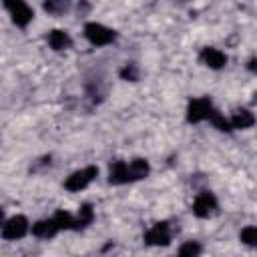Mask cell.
<instances>
[{
  "instance_id": "277c9868",
  "label": "cell",
  "mask_w": 257,
  "mask_h": 257,
  "mask_svg": "<svg viewBox=\"0 0 257 257\" xmlns=\"http://www.w3.org/2000/svg\"><path fill=\"white\" fill-rule=\"evenodd\" d=\"M28 231H30V223L24 215H14V217L6 219L2 225V237L6 241H18V239L26 237Z\"/></svg>"
},
{
  "instance_id": "7c38bea8",
  "label": "cell",
  "mask_w": 257,
  "mask_h": 257,
  "mask_svg": "<svg viewBox=\"0 0 257 257\" xmlns=\"http://www.w3.org/2000/svg\"><path fill=\"white\" fill-rule=\"evenodd\" d=\"M231 128H249L255 124V116L249 108H237L229 118Z\"/></svg>"
},
{
  "instance_id": "ffe728a7",
  "label": "cell",
  "mask_w": 257,
  "mask_h": 257,
  "mask_svg": "<svg viewBox=\"0 0 257 257\" xmlns=\"http://www.w3.org/2000/svg\"><path fill=\"white\" fill-rule=\"evenodd\" d=\"M66 8H68V4L66 2H44V10L48 12V14H62V12H66Z\"/></svg>"
},
{
  "instance_id": "9c48e42d",
  "label": "cell",
  "mask_w": 257,
  "mask_h": 257,
  "mask_svg": "<svg viewBox=\"0 0 257 257\" xmlns=\"http://www.w3.org/2000/svg\"><path fill=\"white\" fill-rule=\"evenodd\" d=\"M108 183L110 185H124V183H133L131 181V173H128V163L126 161H114L108 169Z\"/></svg>"
},
{
  "instance_id": "ac0fdd59",
  "label": "cell",
  "mask_w": 257,
  "mask_h": 257,
  "mask_svg": "<svg viewBox=\"0 0 257 257\" xmlns=\"http://www.w3.org/2000/svg\"><path fill=\"white\" fill-rule=\"evenodd\" d=\"M211 122H213V126L215 128H219V131H231V124H229V118H225L219 110H215L213 112V116H211Z\"/></svg>"
},
{
  "instance_id": "ba28073f",
  "label": "cell",
  "mask_w": 257,
  "mask_h": 257,
  "mask_svg": "<svg viewBox=\"0 0 257 257\" xmlns=\"http://www.w3.org/2000/svg\"><path fill=\"white\" fill-rule=\"evenodd\" d=\"M201 62L213 70H219L227 64V54L221 52L219 48H213V46H205L201 50Z\"/></svg>"
},
{
  "instance_id": "8992f818",
  "label": "cell",
  "mask_w": 257,
  "mask_h": 257,
  "mask_svg": "<svg viewBox=\"0 0 257 257\" xmlns=\"http://www.w3.org/2000/svg\"><path fill=\"white\" fill-rule=\"evenodd\" d=\"M4 6H6V10H8V14H10V20H12L16 26H20V28H26V26L32 22V18H34V10H32L26 2L12 0V2H6Z\"/></svg>"
},
{
  "instance_id": "52a82bcc",
  "label": "cell",
  "mask_w": 257,
  "mask_h": 257,
  "mask_svg": "<svg viewBox=\"0 0 257 257\" xmlns=\"http://www.w3.org/2000/svg\"><path fill=\"white\" fill-rule=\"evenodd\" d=\"M145 243L153 245V247H161V245H169L171 243V227L167 221H159L155 223L147 233H145Z\"/></svg>"
},
{
  "instance_id": "5bb4252c",
  "label": "cell",
  "mask_w": 257,
  "mask_h": 257,
  "mask_svg": "<svg viewBox=\"0 0 257 257\" xmlns=\"http://www.w3.org/2000/svg\"><path fill=\"white\" fill-rule=\"evenodd\" d=\"M128 173H131V181H141L151 173L149 161L147 159H133L128 161Z\"/></svg>"
},
{
  "instance_id": "4fadbf2b",
  "label": "cell",
  "mask_w": 257,
  "mask_h": 257,
  "mask_svg": "<svg viewBox=\"0 0 257 257\" xmlns=\"http://www.w3.org/2000/svg\"><path fill=\"white\" fill-rule=\"evenodd\" d=\"M92 221H94V209H92V205H90V203H82V205L78 207L76 217H74V231L88 227Z\"/></svg>"
},
{
  "instance_id": "30bf717a",
  "label": "cell",
  "mask_w": 257,
  "mask_h": 257,
  "mask_svg": "<svg viewBox=\"0 0 257 257\" xmlns=\"http://www.w3.org/2000/svg\"><path fill=\"white\" fill-rule=\"evenodd\" d=\"M30 231H32V235L38 237V239H52L60 229L56 227L54 219L50 217V219H42V221H36L34 225H30Z\"/></svg>"
},
{
  "instance_id": "5b68a950",
  "label": "cell",
  "mask_w": 257,
  "mask_h": 257,
  "mask_svg": "<svg viewBox=\"0 0 257 257\" xmlns=\"http://www.w3.org/2000/svg\"><path fill=\"white\" fill-rule=\"evenodd\" d=\"M217 207H219V205H217L215 195H213L211 191H201V193L195 197L191 211H193V215L199 217V219H209V217H213V215L217 213Z\"/></svg>"
},
{
  "instance_id": "44dd1931",
  "label": "cell",
  "mask_w": 257,
  "mask_h": 257,
  "mask_svg": "<svg viewBox=\"0 0 257 257\" xmlns=\"http://www.w3.org/2000/svg\"><path fill=\"white\" fill-rule=\"evenodd\" d=\"M0 225H4V211L0 209Z\"/></svg>"
},
{
  "instance_id": "2e32d148",
  "label": "cell",
  "mask_w": 257,
  "mask_h": 257,
  "mask_svg": "<svg viewBox=\"0 0 257 257\" xmlns=\"http://www.w3.org/2000/svg\"><path fill=\"white\" fill-rule=\"evenodd\" d=\"M201 251H203L201 243L191 239V241H185V243L179 247L177 257H199V255H201Z\"/></svg>"
},
{
  "instance_id": "d6986e66",
  "label": "cell",
  "mask_w": 257,
  "mask_h": 257,
  "mask_svg": "<svg viewBox=\"0 0 257 257\" xmlns=\"http://www.w3.org/2000/svg\"><path fill=\"white\" fill-rule=\"evenodd\" d=\"M120 76H122L124 80L137 82V80H139V68H137V64H124L122 70H120Z\"/></svg>"
},
{
  "instance_id": "e0dca14e",
  "label": "cell",
  "mask_w": 257,
  "mask_h": 257,
  "mask_svg": "<svg viewBox=\"0 0 257 257\" xmlns=\"http://www.w3.org/2000/svg\"><path fill=\"white\" fill-rule=\"evenodd\" d=\"M239 239H241L245 245H249V247H255V245H257V227H253V225L245 227V229L241 231Z\"/></svg>"
},
{
  "instance_id": "8fae6325",
  "label": "cell",
  "mask_w": 257,
  "mask_h": 257,
  "mask_svg": "<svg viewBox=\"0 0 257 257\" xmlns=\"http://www.w3.org/2000/svg\"><path fill=\"white\" fill-rule=\"evenodd\" d=\"M46 40H48V46H50L52 50H56V52L66 50V48H70V44H72V38L68 36V32H66V30H60V28L50 30L48 36H46Z\"/></svg>"
},
{
  "instance_id": "9a60e30c",
  "label": "cell",
  "mask_w": 257,
  "mask_h": 257,
  "mask_svg": "<svg viewBox=\"0 0 257 257\" xmlns=\"http://www.w3.org/2000/svg\"><path fill=\"white\" fill-rule=\"evenodd\" d=\"M54 223H56V227L60 229V231H68V229H72L74 231V215H70L68 211H56L54 213Z\"/></svg>"
},
{
  "instance_id": "3957f363",
  "label": "cell",
  "mask_w": 257,
  "mask_h": 257,
  "mask_svg": "<svg viewBox=\"0 0 257 257\" xmlns=\"http://www.w3.org/2000/svg\"><path fill=\"white\" fill-rule=\"evenodd\" d=\"M217 108L213 106L211 98L209 96H199V98H193L187 106V120L189 122H203V120H211L213 112Z\"/></svg>"
},
{
  "instance_id": "7a4b0ae2",
  "label": "cell",
  "mask_w": 257,
  "mask_h": 257,
  "mask_svg": "<svg viewBox=\"0 0 257 257\" xmlns=\"http://www.w3.org/2000/svg\"><path fill=\"white\" fill-rule=\"evenodd\" d=\"M84 36L92 46H106L112 44L116 38V32L100 22H86L84 24Z\"/></svg>"
},
{
  "instance_id": "6da1fadb",
  "label": "cell",
  "mask_w": 257,
  "mask_h": 257,
  "mask_svg": "<svg viewBox=\"0 0 257 257\" xmlns=\"http://www.w3.org/2000/svg\"><path fill=\"white\" fill-rule=\"evenodd\" d=\"M96 175H98V167H94V165L82 167V169H78V171H74V173H70V175L66 177L64 189L70 191V193H78V191L86 189V187L96 179Z\"/></svg>"
}]
</instances>
